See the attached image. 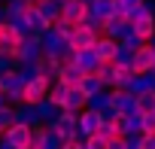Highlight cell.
I'll return each instance as SVG.
<instances>
[{"label":"cell","instance_id":"ac0fdd59","mask_svg":"<svg viewBox=\"0 0 155 149\" xmlns=\"http://www.w3.org/2000/svg\"><path fill=\"white\" fill-rule=\"evenodd\" d=\"M37 9L43 12V18L49 22V28L61 18V0H43V3H37Z\"/></svg>","mask_w":155,"mask_h":149},{"label":"cell","instance_id":"9c48e42d","mask_svg":"<svg viewBox=\"0 0 155 149\" xmlns=\"http://www.w3.org/2000/svg\"><path fill=\"white\" fill-rule=\"evenodd\" d=\"M113 91V110L119 116H131V113H140L137 110V98L128 91V88H110Z\"/></svg>","mask_w":155,"mask_h":149},{"label":"cell","instance_id":"7c38bea8","mask_svg":"<svg viewBox=\"0 0 155 149\" xmlns=\"http://www.w3.org/2000/svg\"><path fill=\"white\" fill-rule=\"evenodd\" d=\"M128 91H131L134 98L155 91V70H152V73H137V76L131 79V85H128Z\"/></svg>","mask_w":155,"mask_h":149},{"label":"cell","instance_id":"52a82bcc","mask_svg":"<svg viewBox=\"0 0 155 149\" xmlns=\"http://www.w3.org/2000/svg\"><path fill=\"white\" fill-rule=\"evenodd\" d=\"M97 37H101V34H94L91 28H85V25H76V31L67 37V46H70V49H76V52H82V49H94Z\"/></svg>","mask_w":155,"mask_h":149},{"label":"cell","instance_id":"cb8c5ba5","mask_svg":"<svg viewBox=\"0 0 155 149\" xmlns=\"http://www.w3.org/2000/svg\"><path fill=\"white\" fill-rule=\"evenodd\" d=\"M37 113H40V122H46V125H49V122H55V119H58V113H61V110L46 98V101H40V104H37Z\"/></svg>","mask_w":155,"mask_h":149},{"label":"cell","instance_id":"4dcf8cb0","mask_svg":"<svg viewBox=\"0 0 155 149\" xmlns=\"http://www.w3.org/2000/svg\"><path fill=\"white\" fill-rule=\"evenodd\" d=\"M140 134H155V110L152 113H143V119H140Z\"/></svg>","mask_w":155,"mask_h":149},{"label":"cell","instance_id":"484cf974","mask_svg":"<svg viewBox=\"0 0 155 149\" xmlns=\"http://www.w3.org/2000/svg\"><path fill=\"white\" fill-rule=\"evenodd\" d=\"M143 6V0H119L116 3V15H125V18H131L137 9Z\"/></svg>","mask_w":155,"mask_h":149},{"label":"cell","instance_id":"d590c367","mask_svg":"<svg viewBox=\"0 0 155 149\" xmlns=\"http://www.w3.org/2000/svg\"><path fill=\"white\" fill-rule=\"evenodd\" d=\"M6 34V22H0V37H3Z\"/></svg>","mask_w":155,"mask_h":149},{"label":"cell","instance_id":"7a4b0ae2","mask_svg":"<svg viewBox=\"0 0 155 149\" xmlns=\"http://www.w3.org/2000/svg\"><path fill=\"white\" fill-rule=\"evenodd\" d=\"M49 128L64 140V143H73V140H79V113H73V110H61L55 122H49Z\"/></svg>","mask_w":155,"mask_h":149},{"label":"cell","instance_id":"d4e9b609","mask_svg":"<svg viewBox=\"0 0 155 149\" xmlns=\"http://www.w3.org/2000/svg\"><path fill=\"white\" fill-rule=\"evenodd\" d=\"M3 6H6V18H9V15H25V12L34 6V0H6Z\"/></svg>","mask_w":155,"mask_h":149},{"label":"cell","instance_id":"f546056e","mask_svg":"<svg viewBox=\"0 0 155 149\" xmlns=\"http://www.w3.org/2000/svg\"><path fill=\"white\" fill-rule=\"evenodd\" d=\"M137 110H140V113H152V110H155V91L140 94V98H137Z\"/></svg>","mask_w":155,"mask_h":149},{"label":"cell","instance_id":"5b68a950","mask_svg":"<svg viewBox=\"0 0 155 149\" xmlns=\"http://www.w3.org/2000/svg\"><path fill=\"white\" fill-rule=\"evenodd\" d=\"M67 49H70V46H67V37H61L55 28H49V31L43 34V55H46V58H52V61L61 64V55H64Z\"/></svg>","mask_w":155,"mask_h":149},{"label":"cell","instance_id":"2e32d148","mask_svg":"<svg viewBox=\"0 0 155 149\" xmlns=\"http://www.w3.org/2000/svg\"><path fill=\"white\" fill-rule=\"evenodd\" d=\"M82 76H85V73L76 67V64H64V67L58 70V79H55V82H61V85H79Z\"/></svg>","mask_w":155,"mask_h":149},{"label":"cell","instance_id":"30bf717a","mask_svg":"<svg viewBox=\"0 0 155 149\" xmlns=\"http://www.w3.org/2000/svg\"><path fill=\"white\" fill-rule=\"evenodd\" d=\"M134 70L137 73H152L155 70V46L152 43H143L134 55Z\"/></svg>","mask_w":155,"mask_h":149},{"label":"cell","instance_id":"e575fe53","mask_svg":"<svg viewBox=\"0 0 155 149\" xmlns=\"http://www.w3.org/2000/svg\"><path fill=\"white\" fill-rule=\"evenodd\" d=\"M110 149H128V137H113L110 140Z\"/></svg>","mask_w":155,"mask_h":149},{"label":"cell","instance_id":"ab89813d","mask_svg":"<svg viewBox=\"0 0 155 149\" xmlns=\"http://www.w3.org/2000/svg\"><path fill=\"white\" fill-rule=\"evenodd\" d=\"M0 3H6V0H0Z\"/></svg>","mask_w":155,"mask_h":149},{"label":"cell","instance_id":"44dd1931","mask_svg":"<svg viewBox=\"0 0 155 149\" xmlns=\"http://www.w3.org/2000/svg\"><path fill=\"white\" fill-rule=\"evenodd\" d=\"M18 122V116H15V107L12 104H3V107H0V137H3L12 125Z\"/></svg>","mask_w":155,"mask_h":149},{"label":"cell","instance_id":"f1b7e54d","mask_svg":"<svg viewBox=\"0 0 155 149\" xmlns=\"http://www.w3.org/2000/svg\"><path fill=\"white\" fill-rule=\"evenodd\" d=\"M134 76H137L134 67H119V73H116V88H128Z\"/></svg>","mask_w":155,"mask_h":149},{"label":"cell","instance_id":"8992f818","mask_svg":"<svg viewBox=\"0 0 155 149\" xmlns=\"http://www.w3.org/2000/svg\"><path fill=\"white\" fill-rule=\"evenodd\" d=\"M104 34H107V37H113L116 43H122V40H128V37L134 34V25H131V18H125V15H110V18H107Z\"/></svg>","mask_w":155,"mask_h":149},{"label":"cell","instance_id":"1f68e13d","mask_svg":"<svg viewBox=\"0 0 155 149\" xmlns=\"http://www.w3.org/2000/svg\"><path fill=\"white\" fill-rule=\"evenodd\" d=\"M101 137H107V140H113V137H119V131H116V119H104L101 122V131H97Z\"/></svg>","mask_w":155,"mask_h":149},{"label":"cell","instance_id":"8fae6325","mask_svg":"<svg viewBox=\"0 0 155 149\" xmlns=\"http://www.w3.org/2000/svg\"><path fill=\"white\" fill-rule=\"evenodd\" d=\"M85 12H88V3H85V0H61V15H64L67 22L79 25V22L85 18Z\"/></svg>","mask_w":155,"mask_h":149},{"label":"cell","instance_id":"603a6c76","mask_svg":"<svg viewBox=\"0 0 155 149\" xmlns=\"http://www.w3.org/2000/svg\"><path fill=\"white\" fill-rule=\"evenodd\" d=\"M15 116H18V122H25V125H40V113H37V107H31V104H18V107H15Z\"/></svg>","mask_w":155,"mask_h":149},{"label":"cell","instance_id":"d6a6232c","mask_svg":"<svg viewBox=\"0 0 155 149\" xmlns=\"http://www.w3.org/2000/svg\"><path fill=\"white\" fill-rule=\"evenodd\" d=\"M52 28H55V31H58V34H61V37H70V34H73V31H76V25H73V22H67V18H64V15H61V18H58V22H55V25H52Z\"/></svg>","mask_w":155,"mask_h":149},{"label":"cell","instance_id":"ffe728a7","mask_svg":"<svg viewBox=\"0 0 155 149\" xmlns=\"http://www.w3.org/2000/svg\"><path fill=\"white\" fill-rule=\"evenodd\" d=\"M88 107H91V110H97V113H107V110H113V91H110V88L97 91L94 98H88Z\"/></svg>","mask_w":155,"mask_h":149},{"label":"cell","instance_id":"f35d334b","mask_svg":"<svg viewBox=\"0 0 155 149\" xmlns=\"http://www.w3.org/2000/svg\"><path fill=\"white\" fill-rule=\"evenodd\" d=\"M34 3H43V0H34Z\"/></svg>","mask_w":155,"mask_h":149},{"label":"cell","instance_id":"74e56055","mask_svg":"<svg viewBox=\"0 0 155 149\" xmlns=\"http://www.w3.org/2000/svg\"><path fill=\"white\" fill-rule=\"evenodd\" d=\"M85 3H94V0H85Z\"/></svg>","mask_w":155,"mask_h":149},{"label":"cell","instance_id":"e0dca14e","mask_svg":"<svg viewBox=\"0 0 155 149\" xmlns=\"http://www.w3.org/2000/svg\"><path fill=\"white\" fill-rule=\"evenodd\" d=\"M25 22H28V28H31V34H34V31H37V34H43V31H49V22L43 18V12L37 9V3H34V6H31V9L25 12Z\"/></svg>","mask_w":155,"mask_h":149},{"label":"cell","instance_id":"9a60e30c","mask_svg":"<svg viewBox=\"0 0 155 149\" xmlns=\"http://www.w3.org/2000/svg\"><path fill=\"white\" fill-rule=\"evenodd\" d=\"M76 67H79L82 73H94L97 67H101V58L94 55V49H82V52H76V61H73Z\"/></svg>","mask_w":155,"mask_h":149},{"label":"cell","instance_id":"3957f363","mask_svg":"<svg viewBox=\"0 0 155 149\" xmlns=\"http://www.w3.org/2000/svg\"><path fill=\"white\" fill-rule=\"evenodd\" d=\"M49 88H52V79L46 76V73H34V76L25 82V88H21V104L37 107L40 101L49 98Z\"/></svg>","mask_w":155,"mask_h":149},{"label":"cell","instance_id":"d6986e66","mask_svg":"<svg viewBox=\"0 0 155 149\" xmlns=\"http://www.w3.org/2000/svg\"><path fill=\"white\" fill-rule=\"evenodd\" d=\"M79 91H82L85 98H94L97 91H104V82L94 76V73H85V76L79 79Z\"/></svg>","mask_w":155,"mask_h":149},{"label":"cell","instance_id":"8d00e7d4","mask_svg":"<svg viewBox=\"0 0 155 149\" xmlns=\"http://www.w3.org/2000/svg\"><path fill=\"white\" fill-rule=\"evenodd\" d=\"M64 149H76V140L73 143H64Z\"/></svg>","mask_w":155,"mask_h":149},{"label":"cell","instance_id":"277c9868","mask_svg":"<svg viewBox=\"0 0 155 149\" xmlns=\"http://www.w3.org/2000/svg\"><path fill=\"white\" fill-rule=\"evenodd\" d=\"M3 143H9L12 149H28L31 140H34V125H25V122H15L3 137H0Z\"/></svg>","mask_w":155,"mask_h":149},{"label":"cell","instance_id":"6da1fadb","mask_svg":"<svg viewBox=\"0 0 155 149\" xmlns=\"http://www.w3.org/2000/svg\"><path fill=\"white\" fill-rule=\"evenodd\" d=\"M49 101H52L58 110H73V113H82V110L88 107V98L79 91V85H61V82H52Z\"/></svg>","mask_w":155,"mask_h":149},{"label":"cell","instance_id":"836d02e7","mask_svg":"<svg viewBox=\"0 0 155 149\" xmlns=\"http://www.w3.org/2000/svg\"><path fill=\"white\" fill-rule=\"evenodd\" d=\"M85 146L88 149H110V140L101 134H91V137H85Z\"/></svg>","mask_w":155,"mask_h":149},{"label":"cell","instance_id":"4316f807","mask_svg":"<svg viewBox=\"0 0 155 149\" xmlns=\"http://www.w3.org/2000/svg\"><path fill=\"white\" fill-rule=\"evenodd\" d=\"M134 55H137V49H128V46H122V43H119L116 64H119V67H134Z\"/></svg>","mask_w":155,"mask_h":149},{"label":"cell","instance_id":"ba28073f","mask_svg":"<svg viewBox=\"0 0 155 149\" xmlns=\"http://www.w3.org/2000/svg\"><path fill=\"white\" fill-rule=\"evenodd\" d=\"M101 122H104V113H97V110L85 107V110L79 113V140H85V137L97 134V131H101Z\"/></svg>","mask_w":155,"mask_h":149},{"label":"cell","instance_id":"4fadbf2b","mask_svg":"<svg viewBox=\"0 0 155 149\" xmlns=\"http://www.w3.org/2000/svg\"><path fill=\"white\" fill-rule=\"evenodd\" d=\"M116 52H119V43H116L113 37L101 34V37H97V43H94V55H97L101 61H116Z\"/></svg>","mask_w":155,"mask_h":149},{"label":"cell","instance_id":"7402d4cb","mask_svg":"<svg viewBox=\"0 0 155 149\" xmlns=\"http://www.w3.org/2000/svg\"><path fill=\"white\" fill-rule=\"evenodd\" d=\"M79 25H85V28H91L94 34H104V28H107V18H104L101 12H94V9L88 6V12H85V18H82Z\"/></svg>","mask_w":155,"mask_h":149},{"label":"cell","instance_id":"83f0119b","mask_svg":"<svg viewBox=\"0 0 155 149\" xmlns=\"http://www.w3.org/2000/svg\"><path fill=\"white\" fill-rule=\"evenodd\" d=\"M116 3L119 0H94V3H88L94 12H101L104 18H110V15H116Z\"/></svg>","mask_w":155,"mask_h":149},{"label":"cell","instance_id":"5bb4252c","mask_svg":"<svg viewBox=\"0 0 155 149\" xmlns=\"http://www.w3.org/2000/svg\"><path fill=\"white\" fill-rule=\"evenodd\" d=\"M116 73H119L116 61H101V67L94 70V76L104 82V88H116Z\"/></svg>","mask_w":155,"mask_h":149}]
</instances>
